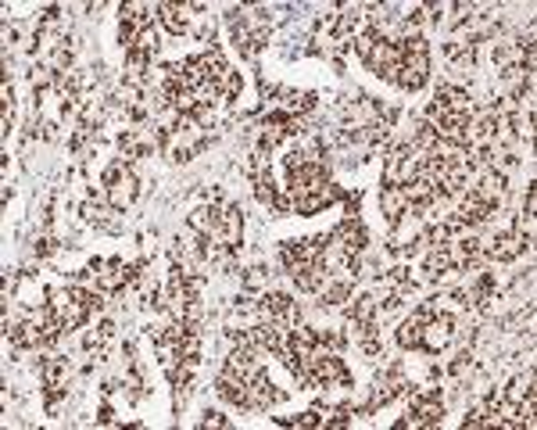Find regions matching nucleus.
I'll return each mask as SVG.
<instances>
[{
  "label": "nucleus",
  "instance_id": "obj_11",
  "mask_svg": "<svg viewBox=\"0 0 537 430\" xmlns=\"http://www.w3.org/2000/svg\"><path fill=\"white\" fill-rule=\"evenodd\" d=\"M530 391H537V387H534V370H527V373L512 377V380H509V387L501 391V398H505V402H512V405H519Z\"/></svg>",
  "mask_w": 537,
  "mask_h": 430
},
{
  "label": "nucleus",
  "instance_id": "obj_1",
  "mask_svg": "<svg viewBox=\"0 0 537 430\" xmlns=\"http://www.w3.org/2000/svg\"><path fill=\"white\" fill-rule=\"evenodd\" d=\"M455 337V320L448 312H437L434 315V323L430 326H423V352H430V355H440L445 348L451 344Z\"/></svg>",
  "mask_w": 537,
  "mask_h": 430
},
{
  "label": "nucleus",
  "instance_id": "obj_4",
  "mask_svg": "<svg viewBox=\"0 0 537 430\" xmlns=\"http://www.w3.org/2000/svg\"><path fill=\"white\" fill-rule=\"evenodd\" d=\"M186 226H190L194 233H201V237H215L218 230H223V208H218V204H201V208L190 212Z\"/></svg>",
  "mask_w": 537,
  "mask_h": 430
},
{
  "label": "nucleus",
  "instance_id": "obj_31",
  "mask_svg": "<svg viewBox=\"0 0 537 430\" xmlns=\"http://www.w3.org/2000/svg\"><path fill=\"white\" fill-rule=\"evenodd\" d=\"M258 90H262V97H273V93H279V86L268 83V79H258Z\"/></svg>",
  "mask_w": 537,
  "mask_h": 430
},
{
  "label": "nucleus",
  "instance_id": "obj_25",
  "mask_svg": "<svg viewBox=\"0 0 537 430\" xmlns=\"http://www.w3.org/2000/svg\"><path fill=\"white\" fill-rule=\"evenodd\" d=\"M434 315H437L434 301H426V305L412 309V315H408V320H412V323H419V326H430V323H434Z\"/></svg>",
  "mask_w": 537,
  "mask_h": 430
},
{
  "label": "nucleus",
  "instance_id": "obj_12",
  "mask_svg": "<svg viewBox=\"0 0 537 430\" xmlns=\"http://www.w3.org/2000/svg\"><path fill=\"white\" fill-rule=\"evenodd\" d=\"M394 341H398L405 352H416V348H423V326L412 323V320H405L398 326V333H394Z\"/></svg>",
  "mask_w": 537,
  "mask_h": 430
},
{
  "label": "nucleus",
  "instance_id": "obj_17",
  "mask_svg": "<svg viewBox=\"0 0 537 430\" xmlns=\"http://www.w3.org/2000/svg\"><path fill=\"white\" fill-rule=\"evenodd\" d=\"M240 283H244V291H262V287L268 283V269L265 265H247Z\"/></svg>",
  "mask_w": 537,
  "mask_h": 430
},
{
  "label": "nucleus",
  "instance_id": "obj_32",
  "mask_svg": "<svg viewBox=\"0 0 537 430\" xmlns=\"http://www.w3.org/2000/svg\"><path fill=\"white\" fill-rule=\"evenodd\" d=\"M112 420H115L112 405H101V412H97V423H112Z\"/></svg>",
  "mask_w": 537,
  "mask_h": 430
},
{
  "label": "nucleus",
  "instance_id": "obj_20",
  "mask_svg": "<svg viewBox=\"0 0 537 430\" xmlns=\"http://www.w3.org/2000/svg\"><path fill=\"white\" fill-rule=\"evenodd\" d=\"M376 43H380V40H376V36L369 33V29H366V33H358V36L351 40V47H355V54H358L362 61H369V54H373V47H376Z\"/></svg>",
  "mask_w": 537,
  "mask_h": 430
},
{
  "label": "nucleus",
  "instance_id": "obj_23",
  "mask_svg": "<svg viewBox=\"0 0 537 430\" xmlns=\"http://www.w3.org/2000/svg\"><path fill=\"white\" fill-rule=\"evenodd\" d=\"M179 359H201V333H186L179 341Z\"/></svg>",
  "mask_w": 537,
  "mask_h": 430
},
{
  "label": "nucleus",
  "instance_id": "obj_8",
  "mask_svg": "<svg viewBox=\"0 0 537 430\" xmlns=\"http://www.w3.org/2000/svg\"><path fill=\"white\" fill-rule=\"evenodd\" d=\"M351 298V280H326L323 291H319V305L323 309H337Z\"/></svg>",
  "mask_w": 537,
  "mask_h": 430
},
{
  "label": "nucleus",
  "instance_id": "obj_27",
  "mask_svg": "<svg viewBox=\"0 0 537 430\" xmlns=\"http://www.w3.org/2000/svg\"><path fill=\"white\" fill-rule=\"evenodd\" d=\"M201 427H208V430H212V427H229V420L223 416V412H212V409H208V412H204V420H201Z\"/></svg>",
  "mask_w": 537,
  "mask_h": 430
},
{
  "label": "nucleus",
  "instance_id": "obj_18",
  "mask_svg": "<svg viewBox=\"0 0 537 430\" xmlns=\"http://www.w3.org/2000/svg\"><path fill=\"white\" fill-rule=\"evenodd\" d=\"M268 208H273L276 219L290 215V212H294V194H290V190H276V198H273V204H268Z\"/></svg>",
  "mask_w": 537,
  "mask_h": 430
},
{
  "label": "nucleus",
  "instance_id": "obj_29",
  "mask_svg": "<svg viewBox=\"0 0 537 430\" xmlns=\"http://www.w3.org/2000/svg\"><path fill=\"white\" fill-rule=\"evenodd\" d=\"M54 251H58L54 237H40V241H36V254H40V259H47V254H54Z\"/></svg>",
  "mask_w": 537,
  "mask_h": 430
},
{
  "label": "nucleus",
  "instance_id": "obj_22",
  "mask_svg": "<svg viewBox=\"0 0 537 430\" xmlns=\"http://www.w3.org/2000/svg\"><path fill=\"white\" fill-rule=\"evenodd\" d=\"M108 341H112V337H108V330H104V326L83 333V348H86V352H97V348H104Z\"/></svg>",
  "mask_w": 537,
  "mask_h": 430
},
{
  "label": "nucleus",
  "instance_id": "obj_16",
  "mask_svg": "<svg viewBox=\"0 0 537 430\" xmlns=\"http://www.w3.org/2000/svg\"><path fill=\"white\" fill-rule=\"evenodd\" d=\"M376 309H380L376 294H358L351 305V320H376Z\"/></svg>",
  "mask_w": 537,
  "mask_h": 430
},
{
  "label": "nucleus",
  "instance_id": "obj_6",
  "mask_svg": "<svg viewBox=\"0 0 537 430\" xmlns=\"http://www.w3.org/2000/svg\"><path fill=\"white\" fill-rule=\"evenodd\" d=\"M405 204H408V198H405L401 187H384L380 190V208H384L390 226H398V222L405 219Z\"/></svg>",
  "mask_w": 537,
  "mask_h": 430
},
{
  "label": "nucleus",
  "instance_id": "obj_7",
  "mask_svg": "<svg viewBox=\"0 0 537 430\" xmlns=\"http://www.w3.org/2000/svg\"><path fill=\"white\" fill-rule=\"evenodd\" d=\"M434 104H445V108H451V111H469V108H473L469 93H466L462 86H455V83H437Z\"/></svg>",
  "mask_w": 537,
  "mask_h": 430
},
{
  "label": "nucleus",
  "instance_id": "obj_2",
  "mask_svg": "<svg viewBox=\"0 0 537 430\" xmlns=\"http://www.w3.org/2000/svg\"><path fill=\"white\" fill-rule=\"evenodd\" d=\"M527 248H530V241H527V237H519V233H512V230L498 233L495 241H484V251H487V259H491V262H512Z\"/></svg>",
  "mask_w": 537,
  "mask_h": 430
},
{
  "label": "nucleus",
  "instance_id": "obj_24",
  "mask_svg": "<svg viewBox=\"0 0 537 430\" xmlns=\"http://www.w3.org/2000/svg\"><path fill=\"white\" fill-rule=\"evenodd\" d=\"M448 373H451V377H466V373H473V352H469V348H466V352H459V359L448 366Z\"/></svg>",
  "mask_w": 537,
  "mask_h": 430
},
{
  "label": "nucleus",
  "instance_id": "obj_21",
  "mask_svg": "<svg viewBox=\"0 0 537 430\" xmlns=\"http://www.w3.org/2000/svg\"><path fill=\"white\" fill-rule=\"evenodd\" d=\"M240 90H244V79H240V72H233V69H229V75L223 79V101L240 97Z\"/></svg>",
  "mask_w": 537,
  "mask_h": 430
},
{
  "label": "nucleus",
  "instance_id": "obj_30",
  "mask_svg": "<svg viewBox=\"0 0 537 430\" xmlns=\"http://www.w3.org/2000/svg\"><path fill=\"white\" fill-rule=\"evenodd\" d=\"M362 352H366L369 359L384 355V344H380V337H369V341H362Z\"/></svg>",
  "mask_w": 537,
  "mask_h": 430
},
{
  "label": "nucleus",
  "instance_id": "obj_13",
  "mask_svg": "<svg viewBox=\"0 0 537 430\" xmlns=\"http://www.w3.org/2000/svg\"><path fill=\"white\" fill-rule=\"evenodd\" d=\"M58 315H61V326H65V330H79V326H86V320H90L86 305H79V301H72V305H65V309H61Z\"/></svg>",
  "mask_w": 537,
  "mask_h": 430
},
{
  "label": "nucleus",
  "instance_id": "obj_33",
  "mask_svg": "<svg viewBox=\"0 0 537 430\" xmlns=\"http://www.w3.org/2000/svg\"><path fill=\"white\" fill-rule=\"evenodd\" d=\"M43 136H47V140H58V126L47 122V126H43Z\"/></svg>",
  "mask_w": 537,
  "mask_h": 430
},
{
  "label": "nucleus",
  "instance_id": "obj_9",
  "mask_svg": "<svg viewBox=\"0 0 537 430\" xmlns=\"http://www.w3.org/2000/svg\"><path fill=\"white\" fill-rule=\"evenodd\" d=\"M186 4H158V19H162V25L168 29L172 36H183L186 33Z\"/></svg>",
  "mask_w": 537,
  "mask_h": 430
},
{
  "label": "nucleus",
  "instance_id": "obj_28",
  "mask_svg": "<svg viewBox=\"0 0 537 430\" xmlns=\"http://www.w3.org/2000/svg\"><path fill=\"white\" fill-rule=\"evenodd\" d=\"M323 198H326V201H344L347 190H344L340 183H326V187H323Z\"/></svg>",
  "mask_w": 537,
  "mask_h": 430
},
{
  "label": "nucleus",
  "instance_id": "obj_15",
  "mask_svg": "<svg viewBox=\"0 0 537 430\" xmlns=\"http://www.w3.org/2000/svg\"><path fill=\"white\" fill-rule=\"evenodd\" d=\"M326 204L329 201L323 198V190H319V194H301V198H294V212L297 215H319Z\"/></svg>",
  "mask_w": 537,
  "mask_h": 430
},
{
  "label": "nucleus",
  "instance_id": "obj_10",
  "mask_svg": "<svg viewBox=\"0 0 537 430\" xmlns=\"http://www.w3.org/2000/svg\"><path fill=\"white\" fill-rule=\"evenodd\" d=\"M197 61H201V69H204V75L208 79H215V83H223V79L229 75V65H226V58H223V51H204V54H197Z\"/></svg>",
  "mask_w": 537,
  "mask_h": 430
},
{
  "label": "nucleus",
  "instance_id": "obj_14",
  "mask_svg": "<svg viewBox=\"0 0 537 430\" xmlns=\"http://www.w3.org/2000/svg\"><path fill=\"white\" fill-rule=\"evenodd\" d=\"M133 51H140V54L154 58L158 51H162V33H158L154 25H144V29H140V40H136V47H133Z\"/></svg>",
  "mask_w": 537,
  "mask_h": 430
},
{
  "label": "nucleus",
  "instance_id": "obj_5",
  "mask_svg": "<svg viewBox=\"0 0 537 430\" xmlns=\"http://www.w3.org/2000/svg\"><path fill=\"white\" fill-rule=\"evenodd\" d=\"M505 187H509V180H505V172H484V180L473 187V194H477L484 204H491V208H498V201L505 198Z\"/></svg>",
  "mask_w": 537,
  "mask_h": 430
},
{
  "label": "nucleus",
  "instance_id": "obj_19",
  "mask_svg": "<svg viewBox=\"0 0 537 430\" xmlns=\"http://www.w3.org/2000/svg\"><path fill=\"white\" fill-rule=\"evenodd\" d=\"M319 341H323L334 355H340L344 344H347V333H344V330H319Z\"/></svg>",
  "mask_w": 537,
  "mask_h": 430
},
{
  "label": "nucleus",
  "instance_id": "obj_26",
  "mask_svg": "<svg viewBox=\"0 0 537 430\" xmlns=\"http://www.w3.org/2000/svg\"><path fill=\"white\" fill-rule=\"evenodd\" d=\"M294 427H305V430H308V427H323V412H319V409L312 405L308 412H301V416L294 420Z\"/></svg>",
  "mask_w": 537,
  "mask_h": 430
},
{
  "label": "nucleus",
  "instance_id": "obj_3",
  "mask_svg": "<svg viewBox=\"0 0 537 430\" xmlns=\"http://www.w3.org/2000/svg\"><path fill=\"white\" fill-rule=\"evenodd\" d=\"M240 237H244V212H240V204H229V208H223V230H218L212 241L236 251L240 248Z\"/></svg>",
  "mask_w": 537,
  "mask_h": 430
}]
</instances>
